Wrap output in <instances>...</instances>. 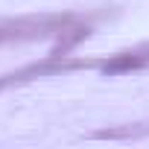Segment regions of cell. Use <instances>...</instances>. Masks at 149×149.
<instances>
[{"mask_svg": "<svg viewBox=\"0 0 149 149\" xmlns=\"http://www.w3.org/2000/svg\"><path fill=\"white\" fill-rule=\"evenodd\" d=\"M94 137H108V140H137V137H149V123H134V126H123V129H100Z\"/></svg>", "mask_w": 149, "mask_h": 149, "instance_id": "obj_3", "label": "cell"}, {"mask_svg": "<svg viewBox=\"0 0 149 149\" xmlns=\"http://www.w3.org/2000/svg\"><path fill=\"white\" fill-rule=\"evenodd\" d=\"M149 64V41L140 44V47H132V50H123V53H114L108 58L100 61V70L105 73H129V70H140Z\"/></svg>", "mask_w": 149, "mask_h": 149, "instance_id": "obj_2", "label": "cell"}, {"mask_svg": "<svg viewBox=\"0 0 149 149\" xmlns=\"http://www.w3.org/2000/svg\"><path fill=\"white\" fill-rule=\"evenodd\" d=\"M88 35V26L79 24L76 15H21V18H0V44H24L41 38H58V53H67L79 38Z\"/></svg>", "mask_w": 149, "mask_h": 149, "instance_id": "obj_1", "label": "cell"}]
</instances>
